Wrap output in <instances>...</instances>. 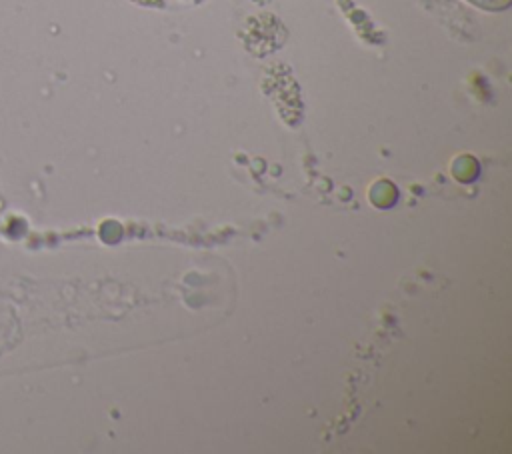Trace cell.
Here are the masks:
<instances>
[{"label":"cell","instance_id":"1","mask_svg":"<svg viewBox=\"0 0 512 454\" xmlns=\"http://www.w3.org/2000/svg\"><path fill=\"white\" fill-rule=\"evenodd\" d=\"M470 2L476 6H482L486 10H500L510 4V0H470Z\"/></svg>","mask_w":512,"mask_h":454}]
</instances>
